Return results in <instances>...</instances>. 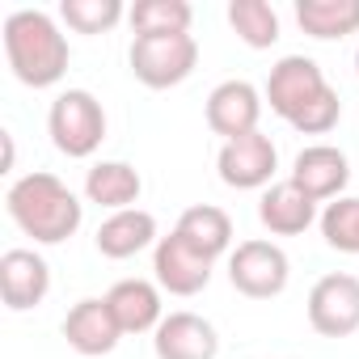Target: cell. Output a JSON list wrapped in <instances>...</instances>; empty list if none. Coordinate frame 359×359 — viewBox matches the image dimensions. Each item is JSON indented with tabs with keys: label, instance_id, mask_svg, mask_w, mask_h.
<instances>
[{
	"label": "cell",
	"instance_id": "cell-2",
	"mask_svg": "<svg viewBox=\"0 0 359 359\" xmlns=\"http://www.w3.org/2000/svg\"><path fill=\"white\" fill-rule=\"evenodd\" d=\"M5 212L26 237H34V245H64L85 220V203L76 199V191L47 169L18 177L5 191Z\"/></svg>",
	"mask_w": 359,
	"mask_h": 359
},
{
	"label": "cell",
	"instance_id": "cell-15",
	"mask_svg": "<svg viewBox=\"0 0 359 359\" xmlns=\"http://www.w3.org/2000/svg\"><path fill=\"white\" fill-rule=\"evenodd\" d=\"M317 220H321L317 199H309V195L292 182V177L266 187L262 199H258V224H262L271 237H300V233H309Z\"/></svg>",
	"mask_w": 359,
	"mask_h": 359
},
{
	"label": "cell",
	"instance_id": "cell-23",
	"mask_svg": "<svg viewBox=\"0 0 359 359\" xmlns=\"http://www.w3.org/2000/svg\"><path fill=\"white\" fill-rule=\"evenodd\" d=\"M321 237L338 254H359V195H342L321 208Z\"/></svg>",
	"mask_w": 359,
	"mask_h": 359
},
{
	"label": "cell",
	"instance_id": "cell-1",
	"mask_svg": "<svg viewBox=\"0 0 359 359\" xmlns=\"http://www.w3.org/2000/svg\"><path fill=\"white\" fill-rule=\"evenodd\" d=\"M262 97L300 135H325L342 118V97H338V89H330V81L313 55H283L271 68Z\"/></svg>",
	"mask_w": 359,
	"mask_h": 359
},
{
	"label": "cell",
	"instance_id": "cell-4",
	"mask_svg": "<svg viewBox=\"0 0 359 359\" xmlns=\"http://www.w3.org/2000/svg\"><path fill=\"white\" fill-rule=\"evenodd\" d=\"M47 135L72 161L93 156L102 148V140H106V110H102V102L89 89H64L51 102V110H47Z\"/></svg>",
	"mask_w": 359,
	"mask_h": 359
},
{
	"label": "cell",
	"instance_id": "cell-24",
	"mask_svg": "<svg viewBox=\"0 0 359 359\" xmlns=\"http://www.w3.org/2000/svg\"><path fill=\"white\" fill-rule=\"evenodd\" d=\"M127 18L123 0H64L60 5V22L76 34H106Z\"/></svg>",
	"mask_w": 359,
	"mask_h": 359
},
{
	"label": "cell",
	"instance_id": "cell-19",
	"mask_svg": "<svg viewBox=\"0 0 359 359\" xmlns=\"http://www.w3.org/2000/svg\"><path fill=\"white\" fill-rule=\"evenodd\" d=\"M173 233L182 237L187 245H195L203 258H212V262L224 258V254H233V220H229V212L216 208V203H195V208H187L182 216H177Z\"/></svg>",
	"mask_w": 359,
	"mask_h": 359
},
{
	"label": "cell",
	"instance_id": "cell-3",
	"mask_svg": "<svg viewBox=\"0 0 359 359\" xmlns=\"http://www.w3.org/2000/svg\"><path fill=\"white\" fill-rule=\"evenodd\" d=\"M5 55H9V68L22 85L30 89H51L64 81L68 72V60H72V47H68V34L60 30V22L43 9H13L5 18Z\"/></svg>",
	"mask_w": 359,
	"mask_h": 359
},
{
	"label": "cell",
	"instance_id": "cell-16",
	"mask_svg": "<svg viewBox=\"0 0 359 359\" xmlns=\"http://www.w3.org/2000/svg\"><path fill=\"white\" fill-rule=\"evenodd\" d=\"M156 216L144 212V208H127V212H110L102 224H97V254L110 258V262H123V258H135L144 254L148 245H156Z\"/></svg>",
	"mask_w": 359,
	"mask_h": 359
},
{
	"label": "cell",
	"instance_id": "cell-12",
	"mask_svg": "<svg viewBox=\"0 0 359 359\" xmlns=\"http://www.w3.org/2000/svg\"><path fill=\"white\" fill-rule=\"evenodd\" d=\"M152 351L156 359H216L220 334L199 313H165V321L152 330Z\"/></svg>",
	"mask_w": 359,
	"mask_h": 359
},
{
	"label": "cell",
	"instance_id": "cell-7",
	"mask_svg": "<svg viewBox=\"0 0 359 359\" xmlns=\"http://www.w3.org/2000/svg\"><path fill=\"white\" fill-rule=\"evenodd\" d=\"M309 325L321 338H351L359 330V275H321L309 292Z\"/></svg>",
	"mask_w": 359,
	"mask_h": 359
},
{
	"label": "cell",
	"instance_id": "cell-25",
	"mask_svg": "<svg viewBox=\"0 0 359 359\" xmlns=\"http://www.w3.org/2000/svg\"><path fill=\"white\" fill-rule=\"evenodd\" d=\"M355 76H359V47H355Z\"/></svg>",
	"mask_w": 359,
	"mask_h": 359
},
{
	"label": "cell",
	"instance_id": "cell-6",
	"mask_svg": "<svg viewBox=\"0 0 359 359\" xmlns=\"http://www.w3.org/2000/svg\"><path fill=\"white\" fill-rule=\"evenodd\" d=\"M287 279H292V262H287L283 245H275V241L254 237V241H241L229 254V283L241 296H250V300H275V296H283Z\"/></svg>",
	"mask_w": 359,
	"mask_h": 359
},
{
	"label": "cell",
	"instance_id": "cell-20",
	"mask_svg": "<svg viewBox=\"0 0 359 359\" xmlns=\"http://www.w3.org/2000/svg\"><path fill=\"white\" fill-rule=\"evenodd\" d=\"M296 22L317 43L359 34V0H296Z\"/></svg>",
	"mask_w": 359,
	"mask_h": 359
},
{
	"label": "cell",
	"instance_id": "cell-22",
	"mask_svg": "<svg viewBox=\"0 0 359 359\" xmlns=\"http://www.w3.org/2000/svg\"><path fill=\"white\" fill-rule=\"evenodd\" d=\"M229 26L250 51H266L279 43V13L266 0H229Z\"/></svg>",
	"mask_w": 359,
	"mask_h": 359
},
{
	"label": "cell",
	"instance_id": "cell-5",
	"mask_svg": "<svg viewBox=\"0 0 359 359\" xmlns=\"http://www.w3.org/2000/svg\"><path fill=\"white\" fill-rule=\"evenodd\" d=\"M127 64H131V76L144 89H177L182 81H191V72L199 68V43H195V34L131 39Z\"/></svg>",
	"mask_w": 359,
	"mask_h": 359
},
{
	"label": "cell",
	"instance_id": "cell-13",
	"mask_svg": "<svg viewBox=\"0 0 359 359\" xmlns=\"http://www.w3.org/2000/svg\"><path fill=\"white\" fill-rule=\"evenodd\" d=\"M51 292V266L39 250H5L0 254V296L5 309L26 313L39 309Z\"/></svg>",
	"mask_w": 359,
	"mask_h": 359
},
{
	"label": "cell",
	"instance_id": "cell-21",
	"mask_svg": "<svg viewBox=\"0 0 359 359\" xmlns=\"http://www.w3.org/2000/svg\"><path fill=\"white\" fill-rule=\"evenodd\" d=\"M127 22L135 39H169V34H191L195 9L187 0H135L127 9Z\"/></svg>",
	"mask_w": 359,
	"mask_h": 359
},
{
	"label": "cell",
	"instance_id": "cell-8",
	"mask_svg": "<svg viewBox=\"0 0 359 359\" xmlns=\"http://www.w3.org/2000/svg\"><path fill=\"white\" fill-rule=\"evenodd\" d=\"M220 182L233 191H266L275 187V169H279V148L271 135L250 131L241 140H229L216 156Z\"/></svg>",
	"mask_w": 359,
	"mask_h": 359
},
{
	"label": "cell",
	"instance_id": "cell-17",
	"mask_svg": "<svg viewBox=\"0 0 359 359\" xmlns=\"http://www.w3.org/2000/svg\"><path fill=\"white\" fill-rule=\"evenodd\" d=\"M106 304L118 321L123 334H148L165 321V309H161V287L148 283V279H118L110 292H106Z\"/></svg>",
	"mask_w": 359,
	"mask_h": 359
},
{
	"label": "cell",
	"instance_id": "cell-10",
	"mask_svg": "<svg viewBox=\"0 0 359 359\" xmlns=\"http://www.w3.org/2000/svg\"><path fill=\"white\" fill-rule=\"evenodd\" d=\"M287 177H292V182H296L309 199L334 203V199H342V191H346V182H351V161H346V152L334 148V144H309V148L296 152Z\"/></svg>",
	"mask_w": 359,
	"mask_h": 359
},
{
	"label": "cell",
	"instance_id": "cell-9",
	"mask_svg": "<svg viewBox=\"0 0 359 359\" xmlns=\"http://www.w3.org/2000/svg\"><path fill=\"white\" fill-rule=\"evenodd\" d=\"M212 271H216V262L203 258L195 245H187L177 233H169L152 245V279L169 296H199L212 283Z\"/></svg>",
	"mask_w": 359,
	"mask_h": 359
},
{
	"label": "cell",
	"instance_id": "cell-14",
	"mask_svg": "<svg viewBox=\"0 0 359 359\" xmlns=\"http://www.w3.org/2000/svg\"><path fill=\"white\" fill-rule=\"evenodd\" d=\"M60 330H64L68 346H72L76 355H89V359L110 355V351L118 346V338H123V330H118V321H114L106 296H102V300H97V296L76 300V304L68 309V317H64Z\"/></svg>",
	"mask_w": 359,
	"mask_h": 359
},
{
	"label": "cell",
	"instance_id": "cell-11",
	"mask_svg": "<svg viewBox=\"0 0 359 359\" xmlns=\"http://www.w3.org/2000/svg\"><path fill=\"white\" fill-rule=\"evenodd\" d=\"M262 106H266V97H262L250 81H220V85L208 93L203 114H208V127H212L216 135H224V144H229V140H241V135L258 131Z\"/></svg>",
	"mask_w": 359,
	"mask_h": 359
},
{
	"label": "cell",
	"instance_id": "cell-18",
	"mask_svg": "<svg viewBox=\"0 0 359 359\" xmlns=\"http://www.w3.org/2000/svg\"><path fill=\"white\" fill-rule=\"evenodd\" d=\"M140 195H144V177L127 161H97L85 173V199L106 212H127L140 203Z\"/></svg>",
	"mask_w": 359,
	"mask_h": 359
}]
</instances>
